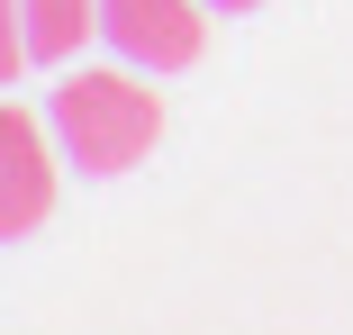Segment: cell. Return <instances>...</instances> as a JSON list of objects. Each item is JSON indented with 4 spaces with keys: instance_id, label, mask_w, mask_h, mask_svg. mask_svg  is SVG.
<instances>
[{
    "instance_id": "obj_5",
    "label": "cell",
    "mask_w": 353,
    "mask_h": 335,
    "mask_svg": "<svg viewBox=\"0 0 353 335\" xmlns=\"http://www.w3.org/2000/svg\"><path fill=\"white\" fill-rule=\"evenodd\" d=\"M28 63H37L28 54V0H0V91H10Z\"/></svg>"
},
{
    "instance_id": "obj_4",
    "label": "cell",
    "mask_w": 353,
    "mask_h": 335,
    "mask_svg": "<svg viewBox=\"0 0 353 335\" xmlns=\"http://www.w3.org/2000/svg\"><path fill=\"white\" fill-rule=\"evenodd\" d=\"M100 37V0H28V54L37 63H73Z\"/></svg>"
},
{
    "instance_id": "obj_3",
    "label": "cell",
    "mask_w": 353,
    "mask_h": 335,
    "mask_svg": "<svg viewBox=\"0 0 353 335\" xmlns=\"http://www.w3.org/2000/svg\"><path fill=\"white\" fill-rule=\"evenodd\" d=\"M100 37L136 73H181L208 45V0H100Z\"/></svg>"
},
{
    "instance_id": "obj_2",
    "label": "cell",
    "mask_w": 353,
    "mask_h": 335,
    "mask_svg": "<svg viewBox=\"0 0 353 335\" xmlns=\"http://www.w3.org/2000/svg\"><path fill=\"white\" fill-rule=\"evenodd\" d=\"M54 181H63L54 127L19 100H0V245H19L54 218Z\"/></svg>"
},
{
    "instance_id": "obj_6",
    "label": "cell",
    "mask_w": 353,
    "mask_h": 335,
    "mask_svg": "<svg viewBox=\"0 0 353 335\" xmlns=\"http://www.w3.org/2000/svg\"><path fill=\"white\" fill-rule=\"evenodd\" d=\"M208 10H227V19H245V10H263V0H208Z\"/></svg>"
},
{
    "instance_id": "obj_1",
    "label": "cell",
    "mask_w": 353,
    "mask_h": 335,
    "mask_svg": "<svg viewBox=\"0 0 353 335\" xmlns=\"http://www.w3.org/2000/svg\"><path fill=\"white\" fill-rule=\"evenodd\" d=\"M46 127H54L73 172L109 181V172H136L163 145V91L136 63H63V82L46 91Z\"/></svg>"
}]
</instances>
